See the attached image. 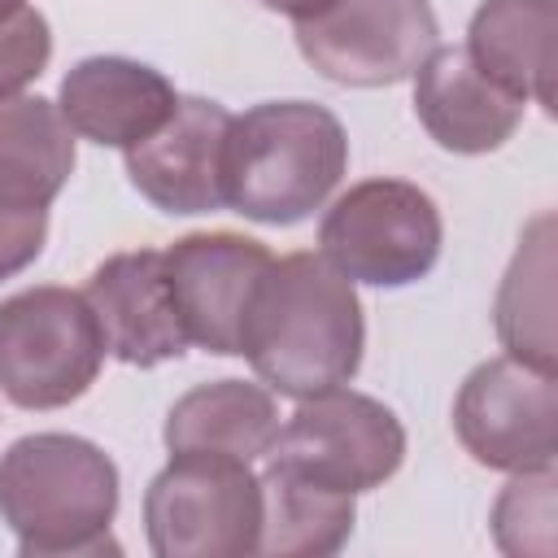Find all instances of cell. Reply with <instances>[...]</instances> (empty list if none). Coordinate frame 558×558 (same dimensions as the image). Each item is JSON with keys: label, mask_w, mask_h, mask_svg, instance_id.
I'll use <instances>...</instances> for the list:
<instances>
[{"label": "cell", "mask_w": 558, "mask_h": 558, "mask_svg": "<svg viewBox=\"0 0 558 558\" xmlns=\"http://www.w3.org/2000/svg\"><path fill=\"white\" fill-rule=\"evenodd\" d=\"M366 349V318L353 279L323 253H288L266 266L244 314L240 357L279 397L344 388Z\"/></svg>", "instance_id": "6da1fadb"}, {"label": "cell", "mask_w": 558, "mask_h": 558, "mask_svg": "<svg viewBox=\"0 0 558 558\" xmlns=\"http://www.w3.org/2000/svg\"><path fill=\"white\" fill-rule=\"evenodd\" d=\"M118 497V466L87 436L35 432L0 453V523L22 558L118 554L109 536Z\"/></svg>", "instance_id": "7a4b0ae2"}, {"label": "cell", "mask_w": 558, "mask_h": 558, "mask_svg": "<svg viewBox=\"0 0 558 558\" xmlns=\"http://www.w3.org/2000/svg\"><path fill=\"white\" fill-rule=\"evenodd\" d=\"M349 170V135L327 105L266 100L231 118L227 205L266 227L305 222Z\"/></svg>", "instance_id": "3957f363"}, {"label": "cell", "mask_w": 558, "mask_h": 558, "mask_svg": "<svg viewBox=\"0 0 558 558\" xmlns=\"http://www.w3.org/2000/svg\"><path fill=\"white\" fill-rule=\"evenodd\" d=\"M157 558H244L262 541V475L218 453H170L144 493Z\"/></svg>", "instance_id": "277c9868"}, {"label": "cell", "mask_w": 558, "mask_h": 558, "mask_svg": "<svg viewBox=\"0 0 558 558\" xmlns=\"http://www.w3.org/2000/svg\"><path fill=\"white\" fill-rule=\"evenodd\" d=\"M105 366L92 305L74 288L39 283L0 301V392L22 410L78 401Z\"/></svg>", "instance_id": "5b68a950"}, {"label": "cell", "mask_w": 558, "mask_h": 558, "mask_svg": "<svg viewBox=\"0 0 558 558\" xmlns=\"http://www.w3.org/2000/svg\"><path fill=\"white\" fill-rule=\"evenodd\" d=\"M445 244L436 201L405 179H362L331 201L318 222L323 257L353 283H418Z\"/></svg>", "instance_id": "8992f818"}, {"label": "cell", "mask_w": 558, "mask_h": 558, "mask_svg": "<svg viewBox=\"0 0 558 558\" xmlns=\"http://www.w3.org/2000/svg\"><path fill=\"white\" fill-rule=\"evenodd\" d=\"M266 458L357 497L401 471L405 427L384 401L353 388H331L296 401Z\"/></svg>", "instance_id": "52a82bcc"}, {"label": "cell", "mask_w": 558, "mask_h": 558, "mask_svg": "<svg viewBox=\"0 0 558 558\" xmlns=\"http://www.w3.org/2000/svg\"><path fill=\"white\" fill-rule=\"evenodd\" d=\"M440 44L427 0H336L296 22L301 57L340 87H392L414 78Z\"/></svg>", "instance_id": "ba28073f"}, {"label": "cell", "mask_w": 558, "mask_h": 558, "mask_svg": "<svg viewBox=\"0 0 558 558\" xmlns=\"http://www.w3.org/2000/svg\"><path fill=\"white\" fill-rule=\"evenodd\" d=\"M453 432L488 471H541L558 453V384L510 353L480 362L453 397Z\"/></svg>", "instance_id": "9c48e42d"}, {"label": "cell", "mask_w": 558, "mask_h": 558, "mask_svg": "<svg viewBox=\"0 0 558 558\" xmlns=\"http://www.w3.org/2000/svg\"><path fill=\"white\" fill-rule=\"evenodd\" d=\"M166 283L187 331V344H201L218 357H240V331L257 279L275 262L270 248L235 231H192L166 253Z\"/></svg>", "instance_id": "30bf717a"}, {"label": "cell", "mask_w": 558, "mask_h": 558, "mask_svg": "<svg viewBox=\"0 0 558 558\" xmlns=\"http://www.w3.org/2000/svg\"><path fill=\"white\" fill-rule=\"evenodd\" d=\"M231 113L205 96H179L161 131L126 148L131 187L161 214H214L227 205Z\"/></svg>", "instance_id": "8fae6325"}, {"label": "cell", "mask_w": 558, "mask_h": 558, "mask_svg": "<svg viewBox=\"0 0 558 558\" xmlns=\"http://www.w3.org/2000/svg\"><path fill=\"white\" fill-rule=\"evenodd\" d=\"M83 301L92 305L105 353H113L118 362L148 371L183 357L187 331L179 323V310L166 283V262L157 248H126L105 257L87 275Z\"/></svg>", "instance_id": "7c38bea8"}, {"label": "cell", "mask_w": 558, "mask_h": 558, "mask_svg": "<svg viewBox=\"0 0 558 558\" xmlns=\"http://www.w3.org/2000/svg\"><path fill=\"white\" fill-rule=\"evenodd\" d=\"M523 109L527 100L493 83L458 44H436L427 61L414 70V113L445 153H497L519 131Z\"/></svg>", "instance_id": "4fadbf2b"}, {"label": "cell", "mask_w": 558, "mask_h": 558, "mask_svg": "<svg viewBox=\"0 0 558 558\" xmlns=\"http://www.w3.org/2000/svg\"><path fill=\"white\" fill-rule=\"evenodd\" d=\"M174 105V83L135 57H83L57 92V109L74 135L122 153L161 131Z\"/></svg>", "instance_id": "5bb4252c"}, {"label": "cell", "mask_w": 558, "mask_h": 558, "mask_svg": "<svg viewBox=\"0 0 558 558\" xmlns=\"http://www.w3.org/2000/svg\"><path fill=\"white\" fill-rule=\"evenodd\" d=\"M554 0H484L466 26V52L510 96L554 113Z\"/></svg>", "instance_id": "9a60e30c"}, {"label": "cell", "mask_w": 558, "mask_h": 558, "mask_svg": "<svg viewBox=\"0 0 558 558\" xmlns=\"http://www.w3.org/2000/svg\"><path fill=\"white\" fill-rule=\"evenodd\" d=\"M279 436V405L266 384L214 379L183 392L161 427L170 453H218L257 462Z\"/></svg>", "instance_id": "2e32d148"}, {"label": "cell", "mask_w": 558, "mask_h": 558, "mask_svg": "<svg viewBox=\"0 0 558 558\" xmlns=\"http://www.w3.org/2000/svg\"><path fill=\"white\" fill-rule=\"evenodd\" d=\"M357 523V497L327 488L283 462L262 466V541L270 558H327L340 554Z\"/></svg>", "instance_id": "e0dca14e"}, {"label": "cell", "mask_w": 558, "mask_h": 558, "mask_svg": "<svg viewBox=\"0 0 558 558\" xmlns=\"http://www.w3.org/2000/svg\"><path fill=\"white\" fill-rule=\"evenodd\" d=\"M74 174V131L57 100L0 96V201L48 209Z\"/></svg>", "instance_id": "ac0fdd59"}, {"label": "cell", "mask_w": 558, "mask_h": 558, "mask_svg": "<svg viewBox=\"0 0 558 558\" xmlns=\"http://www.w3.org/2000/svg\"><path fill=\"white\" fill-rule=\"evenodd\" d=\"M497 340L510 357L549 371L554 357V214H536L501 275L497 305H493Z\"/></svg>", "instance_id": "d6986e66"}, {"label": "cell", "mask_w": 558, "mask_h": 558, "mask_svg": "<svg viewBox=\"0 0 558 558\" xmlns=\"http://www.w3.org/2000/svg\"><path fill=\"white\" fill-rule=\"evenodd\" d=\"M554 488H558L554 466L519 471L501 488V497L493 506L497 549H506L514 558H523V554H554V523H558Z\"/></svg>", "instance_id": "ffe728a7"}, {"label": "cell", "mask_w": 558, "mask_h": 558, "mask_svg": "<svg viewBox=\"0 0 558 558\" xmlns=\"http://www.w3.org/2000/svg\"><path fill=\"white\" fill-rule=\"evenodd\" d=\"M52 61V31L48 17L31 4L0 22V96H17L31 87Z\"/></svg>", "instance_id": "44dd1931"}, {"label": "cell", "mask_w": 558, "mask_h": 558, "mask_svg": "<svg viewBox=\"0 0 558 558\" xmlns=\"http://www.w3.org/2000/svg\"><path fill=\"white\" fill-rule=\"evenodd\" d=\"M44 240H48V209L0 201V283L22 275L44 253Z\"/></svg>", "instance_id": "7402d4cb"}, {"label": "cell", "mask_w": 558, "mask_h": 558, "mask_svg": "<svg viewBox=\"0 0 558 558\" xmlns=\"http://www.w3.org/2000/svg\"><path fill=\"white\" fill-rule=\"evenodd\" d=\"M257 4L270 9V13H283V17H292V22H305V17L323 13V9L336 4V0H257Z\"/></svg>", "instance_id": "603a6c76"}, {"label": "cell", "mask_w": 558, "mask_h": 558, "mask_svg": "<svg viewBox=\"0 0 558 558\" xmlns=\"http://www.w3.org/2000/svg\"><path fill=\"white\" fill-rule=\"evenodd\" d=\"M22 4H26V0H0V22H4V17H9V13H17V9H22Z\"/></svg>", "instance_id": "cb8c5ba5"}]
</instances>
